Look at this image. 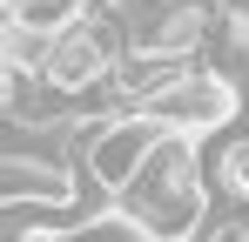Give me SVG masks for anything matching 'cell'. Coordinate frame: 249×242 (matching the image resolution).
<instances>
[{
	"label": "cell",
	"mask_w": 249,
	"mask_h": 242,
	"mask_svg": "<svg viewBox=\"0 0 249 242\" xmlns=\"http://www.w3.org/2000/svg\"><path fill=\"white\" fill-rule=\"evenodd\" d=\"M0 202H54V208H68V202H74V182H68L61 161L7 148V155H0Z\"/></svg>",
	"instance_id": "obj_5"
},
{
	"label": "cell",
	"mask_w": 249,
	"mask_h": 242,
	"mask_svg": "<svg viewBox=\"0 0 249 242\" xmlns=\"http://www.w3.org/2000/svg\"><path fill=\"white\" fill-rule=\"evenodd\" d=\"M115 47H108V34L94 27V14L88 20H68V27H54V47H47V68L41 74L61 87V94H94L101 81H115Z\"/></svg>",
	"instance_id": "obj_4"
},
{
	"label": "cell",
	"mask_w": 249,
	"mask_h": 242,
	"mask_svg": "<svg viewBox=\"0 0 249 242\" xmlns=\"http://www.w3.org/2000/svg\"><path fill=\"white\" fill-rule=\"evenodd\" d=\"M222 182H229V195H243V202H249V135L229 148V155H222Z\"/></svg>",
	"instance_id": "obj_6"
},
{
	"label": "cell",
	"mask_w": 249,
	"mask_h": 242,
	"mask_svg": "<svg viewBox=\"0 0 249 242\" xmlns=\"http://www.w3.org/2000/svg\"><path fill=\"white\" fill-rule=\"evenodd\" d=\"M122 208L148 229V236H196L209 215V175L202 161H196V135H182V128H168L162 141H155V155L142 161V175L122 189Z\"/></svg>",
	"instance_id": "obj_1"
},
{
	"label": "cell",
	"mask_w": 249,
	"mask_h": 242,
	"mask_svg": "<svg viewBox=\"0 0 249 242\" xmlns=\"http://www.w3.org/2000/svg\"><path fill=\"white\" fill-rule=\"evenodd\" d=\"M148 108L162 115V128L215 135V128H229V121H236V81H229V74H209V68H189L182 81H168Z\"/></svg>",
	"instance_id": "obj_3"
},
{
	"label": "cell",
	"mask_w": 249,
	"mask_h": 242,
	"mask_svg": "<svg viewBox=\"0 0 249 242\" xmlns=\"http://www.w3.org/2000/svg\"><path fill=\"white\" fill-rule=\"evenodd\" d=\"M162 135H168V128H162L155 108H122L115 121H101V128H94V141H88V155H81L88 182H94L101 195H122L128 182L142 175V161L155 155V141H162Z\"/></svg>",
	"instance_id": "obj_2"
}]
</instances>
